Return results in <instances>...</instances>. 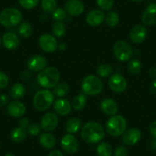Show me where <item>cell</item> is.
I'll list each match as a JSON object with an SVG mask.
<instances>
[{"instance_id": "cell-1", "label": "cell", "mask_w": 156, "mask_h": 156, "mask_svg": "<svg viewBox=\"0 0 156 156\" xmlns=\"http://www.w3.org/2000/svg\"><path fill=\"white\" fill-rule=\"evenodd\" d=\"M104 136V129L98 122H90L82 127L81 137L87 143H98L101 142Z\"/></svg>"}, {"instance_id": "cell-2", "label": "cell", "mask_w": 156, "mask_h": 156, "mask_svg": "<svg viewBox=\"0 0 156 156\" xmlns=\"http://www.w3.org/2000/svg\"><path fill=\"white\" fill-rule=\"evenodd\" d=\"M60 78L61 74L59 70L55 67H49L39 72L37 76V81L42 87L50 89L59 83Z\"/></svg>"}, {"instance_id": "cell-3", "label": "cell", "mask_w": 156, "mask_h": 156, "mask_svg": "<svg viewBox=\"0 0 156 156\" xmlns=\"http://www.w3.org/2000/svg\"><path fill=\"white\" fill-rule=\"evenodd\" d=\"M127 122L122 115H115L106 121V132L112 136H119L126 132Z\"/></svg>"}, {"instance_id": "cell-4", "label": "cell", "mask_w": 156, "mask_h": 156, "mask_svg": "<svg viewBox=\"0 0 156 156\" xmlns=\"http://www.w3.org/2000/svg\"><path fill=\"white\" fill-rule=\"evenodd\" d=\"M22 21V12L18 9L6 8L0 13V23L5 28H12Z\"/></svg>"}, {"instance_id": "cell-5", "label": "cell", "mask_w": 156, "mask_h": 156, "mask_svg": "<svg viewBox=\"0 0 156 156\" xmlns=\"http://www.w3.org/2000/svg\"><path fill=\"white\" fill-rule=\"evenodd\" d=\"M82 90L85 95L95 96L103 90V83L100 78L95 75L87 76L82 81Z\"/></svg>"}, {"instance_id": "cell-6", "label": "cell", "mask_w": 156, "mask_h": 156, "mask_svg": "<svg viewBox=\"0 0 156 156\" xmlns=\"http://www.w3.org/2000/svg\"><path fill=\"white\" fill-rule=\"evenodd\" d=\"M54 94L48 90H41L37 91L33 98V105L38 111L47 110L54 103Z\"/></svg>"}, {"instance_id": "cell-7", "label": "cell", "mask_w": 156, "mask_h": 156, "mask_svg": "<svg viewBox=\"0 0 156 156\" xmlns=\"http://www.w3.org/2000/svg\"><path fill=\"white\" fill-rule=\"evenodd\" d=\"M113 54L119 61H127L133 56V51L128 43L124 41H119L114 45Z\"/></svg>"}, {"instance_id": "cell-8", "label": "cell", "mask_w": 156, "mask_h": 156, "mask_svg": "<svg viewBox=\"0 0 156 156\" xmlns=\"http://www.w3.org/2000/svg\"><path fill=\"white\" fill-rule=\"evenodd\" d=\"M109 88L115 93H122L127 87V81L126 78L120 73H114L108 80Z\"/></svg>"}, {"instance_id": "cell-9", "label": "cell", "mask_w": 156, "mask_h": 156, "mask_svg": "<svg viewBox=\"0 0 156 156\" xmlns=\"http://www.w3.org/2000/svg\"><path fill=\"white\" fill-rule=\"evenodd\" d=\"M38 44L44 51L49 53L55 51L58 48L57 39L53 35L49 34H44L39 37Z\"/></svg>"}, {"instance_id": "cell-10", "label": "cell", "mask_w": 156, "mask_h": 156, "mask_svg": "<svg viewBox=\"0 0 156 156\" xmlns=\"http://www.w3.org/2000/svg\"><path fill=\"white\" fill-rule=\"evenodd\" d=\"M61 145L63 150L69 154H73L76 152L79 148V143L76 138L72 134H66L62 137L61 141Z\"/></svg>"}, {"instance_id": "cell-11", "label": "cell", "mask_w": 156, "mask_h": 156, "mask_svg": "<svg viewBox=\"0 0 156 156\" xmlns=\"http://www.w3.org/2000/svg\"><path fill=\"white\" fill-rule=\"evenodd\" d=\"M64 10L70 16H80L84 11V5L80 0H68L64 5Z\"/></svg>"}, {"instance_id": "cell-12", "label": "cell", "mask_w": 156, "mask_h": 156, "mask_svg": "<svg viewBox=\"0 0 156 156\" xmlns=\"http://www.w3.org/2000/svg\"><path fill=\"white\" fill-rule=\"evenodd\" d=\"M58 117L54 112H48L44 114L41 121V129L47 132L53 131L58 125Z\"/></svg>"}, {"instance_id": "cell-13", "label": "cell", "mask_w": 156, "mask_h": 156, "mask_svg": "<svg viewBox=\"0 0 156 156\" xmlns=\"http://www.w3.org/2000/svg\"><path fill=\"white\" fill-rule=\"evenodd\" d=\"M47 64L48 61L44 57L41 55H35L28 60L27 66L31 71L40 72L45 68Z\"/></svg>"}, {"instance_id": "cell-14", "label": "cell", "mask_w": 156, "mask_h": 156, "mask_svg": "<svg viewBox=\"0 0 156 156\" xmlns=\"http://www.w3.org/2000/svg\"><path fill=\"white\" fill-rule=\"evenodd\" d=\"M147 36V28L144 25H137L133 27L129 33L131 41L135 44H140L145 40Z\"/></svg>"}, {"instance_id": "cell-15", "label": "cell", "mask_w": 156, "mask_h": 156, "mask_svg": "<svg viewBox=\"0 0 156 156\" xmlns=\"http://www.w3.org/2000/svg\"><path fill=\"white\" fill-rule=\"evenodd\" d=\"M141 132L140 130L136 128H132L126 131L122 136V142L126 145L128 146H133L136 145L141 139Z\"/></svg>"}, {"instance_id": "cell-16", "label": "cell", "mask_w": 156, "mask_h": 156, "mask_svg": "<svg viewBox=\"0 0 156 156\" xmlns=\"http://www.w3.org/2000/svg\"><path fill=\"white\" fill-rule=\"evenodd\" d=\"M142 21L148 26L156 24V3H151L147 6L142 14Z\"/></svg>"}, {"instance_id": "cell-17", "label": "cell", "mask_w": 156, "mask_h": 156, "mask_svg": "<svg viewBox=\"0 0 156 156\" xmlns=\"http://www.w3.org/2000/svg\"><path fill=\"white\" fill-rule=\"evenodd\" d=\"M105 19V15L100 9H94L90 12L86 17L87 23L93 27L98 26L103 23Z\"/></svg>"}, {"instance_id": "cell-18", "label": "cell", "mask_w": 156, "mask_h": 156, "mask_svg": "<svg viewBox=\"0 0 156 156\" xmlns=\"http://www.w3.org/2000/svg\"><path fill=\"white\" fill-rule=\"evenodd\" d=\"M54 109L57 113L64 116V115H67L70 113L72 109V106L69 100L61 98L55 102Z\"/></svg>"}, {"instance_id": "cell-19", "label": "cell", "mask_w": 156, "mask_h": 156, "mask_svg": "<svg viewBox=\"0 0 156 156\" xmlns=\"http://www.w3.org/2000/svg\"><path fill=\"white\" fill-rule=\"evenodd\" d=\"M25 106L19 101H13L9 103L7 106V112L9 115L15 118L22 116L25 112Z\"/></svg>"}, {"instance_id": "cell-20", "label": "cell", "mask_w": 156, "mask_h": 156, "mask_svg": "<svg viewBox=\"0 0 156 156\" xmlns=\"http://www.w3.org/2000/svg\"><path fill=\"white\" fill-rule=\"evenodd\" d=\"M2 43L9 50L16 49L19 45V38L15 33L6 32L2 36Z\"/></svg>"}, {"instance_id": "cell-21", "label": "cell", "mask_w": 156, "mask_h": 156, "mask_svg": "<svg viewBox=\"0 0 156 156\" xmlns=\"http://www.w3.org/2000/svg\"><path fill=\"white\" fill-rule=\"evenodd\" d=\"M100 108L106 115H115L118 112V106L115 100L110 98L104 99L100 103Z\"/></svg>"}, {"instance_id": "cell-22", "label": "cell", "mask_w": 156, "mask_h": 156, "mask_svg": "<svg viewBox=\"0 0 156 156\" xmlns=\"http://www.w3.org/2000/svg\"><path fill=\"white\" fill-rule=\"evenodd\" d=\"M39 143L42 147L47 149H51L55 146L56 139L55 136L48 133H41L39 136Z\"/></svg>"}, {"instance_id": "cell-23", "label": "cell", "mask_w": 156, "mask_h": 156, "mask_svg": "<svg viewBox=\"0 0 156 156\" xmlns=\"http://www.w3.org/2000/svg\"><path fill=\"white\" fill-rule=\"evenodd\" d=\"M25 92H26V90H25V86L22 83H17L12 86L9 94L10 96L13 99L19 100V99H22L25 96Z\"/></svg>"}, {"instance_id": "cell-24", "label": "cell", "mask_w": 156, "mask_h": 156, "mask_svg": "<svg viewBox=\"0 0 156 156\" xmlns=\"http://www.w3.org/2000/svg\"><path fill=\"white\" fill-rule=\"evenodd\" d=\"M81 121L78 118H71L66 123V130L70 134L76 133L81 127Z\"/></svg>"}, {"instance_id": "cell-25", "label": "cell", "mask_w": 156, "mask_h": 156, "mask_svg": "<svg viewBox=\"0 0 156 156\" xmlns=\"http://www.w3.org/2000/svg\"><path fill=\"white\" fill-rule=\"evenodd\" d=\"M27 136V132L25 129L21 128V127H17L15 128L10 133V138L12 141L15 142H21L25 139Z\"/></svg>"}, {"instance_id": "cell-26", "label": "cell", "mask_w": 156, "mask_h": 156, "mask_svg": "<svg viewBox=\"0 0 156 156\" xmlns=\"http://www.w3.org/2000/svg\"><path fill=\"white\" fill-rule=\"evenodd\" d=\"M87 104V97L85 96V94H80V95H77L73 98V100H72L71 106L73 107V109H74L75 110H82V109H84V107L86 106Z\"/></svg>"}, {"instance_id": "cell-27", "label": "cell", "mask_w": 156, "mask_h": 156, "mask_svg": "<svg viewBox=\"0 0 156 156\" xmlns=\"http://www.w3.org/2000/svg\"><path fill=\"white\" fill-rule=\"evenodd\" d=\"M97 153L98 156H112V148L109 144L103 142L97 146Z\"/></svg>"}, {"instance_id": "cell-28", "label": "cell", "mask_w": 156, "mask_h": 156, "mask_svg": "<svg viewBox=\"0 0 156 156\" xmlns=\"http://www.w3.org/2000/svg\"><path fill=\"white\" fill-rule=\"evenodd\" d=\"M52 32L56 37H64L66 33V26L62 22H56L52 25Z\"/></svg>"}, {"instance_id": "cell-29", "label": "cell", "mask_w": 156, "mask_h": 156, "mask_svg": "<svg viewBox=\"0 0 156 156\" xmlns=\"http://www.w3.org/2000/svg\"><path fill=\"white\" fill-rule=\"evenodd\" d=\"M97 74L100 76V77H107L109 75L112 74V72H113V68L111 67L109 64H103L101 65H100L97 68Z\"/></svg>"}, {"instance_id": "cell-30", "label": "cell", "mask_w": 156, "mask_h": 156, "mask_svg": "<svg viewBox=\"0 0 156 156\" xmlns=\"http://www.w3.org/2000/svg\"><path fill=\"white\" fill-rule=\"evenodd\" d=\"M19 32L22 37H28L32 34V27L28 22H23L19 26Z\"/></svg>"}, {"instance_id": "cell-31", "label": "cell", "mask_w": 156, "mask_h": 156, "mask_svg": "<svg viewBox=\"0 0 156 156\" xmlns=\"http://www.w3.org/2000/svg\"><path fill=\"white\" fill-rule=\"evenodd\" d=\"M41 7L47 13H53L56 9V0H41Z\"/></svg>"}, {"instance_id": "cell-32", "label": "cell", "mask_w": 156, "mask_h": 156, "mask_svg": "<svg viewBox=\"0 0 156 156\" xmlns=\"http://www.w3.org/2000/svg\"><path fill=\"white\" fill-rule=\"evenodd\" d=\"M128 70L133 74H138L142 70V63L138 59H133L129 62Z\"/></svg>"}, {"instance_id": "cell-33", "label": "cell", "mask_w": 156, "mask_h": 156, "mask_svg": "<svg viewBox=\"0 0 156 156\" xmlns=\"http://www.w3.org/2000/svg\"><path fill=\"white\" fill-rule=\"evenodd\" d=\"M69 91V87L68 85L66 83H58L54 88V92L53 94L55 96L59 97H63L67 94Z\"/></svg>"}, {"instance_id": "cell-34", "label": "cell", "mask_w": 156, "mask_h": 156, "mask_svg": "<svg viewBox=\"0 0 156 156\" xmlns=\"http://www.w3.org/2000/svg\"><path fill=\"white\" fill-rule=\"evenodd\" d=\"M106 22L109 27L116 26L119 22V16L115 12H109L106 16Z\"/></svg>"}, {"instance_id": "cell-35", "label": "cell", "mask_w": 156, "mask_h": 156, "mask_svg": "<svg viewBox=\"0 0 156 156\" xmlns=\"http://www.w3.org/2000/svg\"><path fill=\"white\" fill-rule=\"evenodd\" d=\"M66 16H67V12L65 10L61 8L56 9L52 13V18L56 22H63L66 19Z\"/></svg>"}, {"instance_id": "cell-36", "label": "cell", "mask_w": 156, "mask_h": 156, "mask_svg": "<svg viewBox=\"0 0 156 156\" xmlns=\"http://www.w3.org/2000/svg\"><path fill=\"white\" fill-rule=\"evenodd\" d=\"M97 5L104 11H109L114 5V0H96Z\"/></svg>"}, {"instance_id": "cell-37", "label": "cell", "mask_w": 156, "mask_h": 156, "mask_svg": "<svg viewBox=\"0 0 156 156\" xmlns=\"http://www.w3.org/2000/svg\"><path fill=\"white\" fill-rule=\"evenodd\" d=\"M19 4L25 9H31L38 5L40 0H19Z\"/></svg>"}, {"instance_id": "cell-38", "label": "cell", "mask_w": 156, "mask_h": 156, "mask_svg": "<svg viewBox=\"0 0 156 156\" xmlns=\"http://www.w3.org/2000/svg\"><path fill=\"white\" fill-rule=\"evenodd\" d=\"M41 126L38 125V124L37 123H34L30 125L27 128V133H28L29 135H31V136H35L40 134V133H41Z\"/></svg>"}, {"instance_id": "cell-39", "label": "cell", "mask_w": 156, "mask_h": 156, "mask_svg": "<svg viewBox=\"0 0 156 156\" xmlns=\"http://www.w3.org/2000/svg\"><path fill=\"white\" fill-rule=\"evenodd\" d=\"M9 76H7L6 73L0 70V88L3 89L5 88L9 85Z\"/></svg>"}, {"instance_id": "cell-40", "label": "cell", "mask_w": 156, "mask_h": 156, "mask_svg": "<svg viewBox=\"0 0 156 156\" xmlns=\"http://www.w3.org/2000/svg\"><path fill=\"white\" fill-rule=\"evenodd\" d=\"M127 148L124 146L117 147L114 151V156H127Z\"/></svg>"}, {"instance_id": "cell-41", "label": "cell", "mask_w": 156, "mask_h": 156, "mask_svg": "<svg viewBox=\"0 0 156 156\" xmlns=\"http://www.w3.org/2000/svg\"><path fill=\"white\" fill-rule=\"evenodd\" d=\"M9 97L6 94H0V107L5 106L9 103Z\"/></svg>"}, {"instance_id": "cell-42", "label": "cell", "mask_w": 156, "mask_h": 156, "mask_svg": "<svg viewBox=\"0 0 156 156\" xmlns=\"http://www.w3.org/2000/svg\"><path fill=\"white\" fill-rule=\"evenodd\" d=\"M28 126H29V120L27 118H22V119H20V121H19V127L25 129Z\"/></svg>"}, {"instance_id": "cell-43", "label": "cell", "mask_w": 156, "mask_h": 156, "mask_svg": "<svg viewBox=\"0 0 156 156\" xmlns=\"http://www.w3.org/2000/svg\"><path fill=\"white\" fill-rule=\"evenodd\" d=\"M149 132L152 136L156 139V121L151 122L149 126Z\"/></svg>"}, {"instance_id": "cell-44", "label": "cell", "mask_w": 156, "mask_h": 156, "mask_svg": "<svg viewBox=\"0 0 156 156\" xmlns=\"http://www.w3.org/2000/svg\"><path fill=\"white\" fill-rule=\"evenodd\" d=\"M30 76H31V73H30V72L28 71V70H25V71H23L21 73V79H22V80H28V79L30 78Z\"/></svg>"}, {"instance_id": "cell-45", "label": "cell", "mask_w": 156, "mask_h": 156, "mask_svg": "<svg viewBox=\"0 0 156 156\" xmlns=\"http://www.w3.org/2000/svg\"><path fill=\"white\" fill-rule=\"evenodd\" d=\"M150 92L156 95V79H154L150 85Z\"/></svg>"}, {"instance_id": "cell-46", "label": "cell", "mask_w": 156, "mask_h": 156, "mask_svg": "<svg viewBox=\"0 0 156 156\" xmlns=\"http://www.w3.org/2000/svg\"><path fill=\"white\" fill-rule=\"evenodd\" d=\"M48 156H64L63 155L62 152L59 150H53L49 153Z\"/></svg>"}, {"instance_id": "cell-47", "label": "cell", "mask_w": 156, "mask_h": 156, "mask_svg": "<svg viewBox=\"0 0 156 156\" xmlns=\"http://www.w3.org/2000/svg\"><path fill=\"white\" fill-rule=\"evenodd\" d=\"M148 74H149V76H151V77H156V68H154V67H151V68L149 69V70H148Z\"/></svg>"}, {"instance_id": "cell-48", "label": "cell", "mask_w": 156, "mask_h": 156, "mask_svg": "<svg viewBox=\"0 0 156 156\" xmlns=\"http://www.w3.org/2000/svg\"><path fill=\"white\" fill-rule=\"evenodd\" d=\"M151 145H152L153 148L156 149V139H154V140L152 141V142H151Z\"/></svg>"}, {"instance_id": "cell-49", "label": "cell", "mask_w": 156, "mask_h": 156, "mask_svg": "<svg viewBox=\"0 0 156 156\" xmlns=\"http://www.w3.org/2000/svg\"><path fill=\"white\" fill-rule=\"evenodd\" d=\"M131 1H133V2H142V1H143V0H131Z\"/></svg>"}, {"instance_id": "cell-50", "label": "cell", "mask_w": 156, "mask_h": 156, "mask_svg": "<svg viewBox=\"0 0 156 156\" xmlns=\"http://www.w3.org/2000/svg\"><path fill=\"white\" fill-rule=\"evenodd\" d=\"M5 156H15V155L13 154H12V153H7Z\"/></svg>"}, {"instance_id": "cell-51", "label": "cell", "mask_w": 156, "mask_h": 156, "mask_svg": "<svg viewBox=\"0 0 156 156\" xmlns=\"http://www.w3.org/2000/svg\"><path fill=\"white\" fill-rule=\"evenodd\" d=\"M0 46H1V38H0Z\"/></svg>"}]
</instances>
